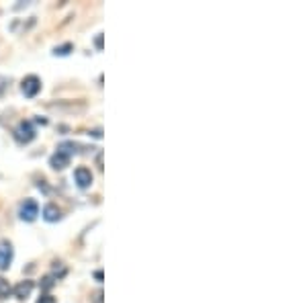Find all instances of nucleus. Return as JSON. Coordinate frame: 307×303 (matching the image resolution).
Segmentation results:
<instances>
[{"label":"nucleus","mask_w":307,"mask_h":303,"mask_svg":"<svg viewBox=\"0 0 307 303\" xmlns=\"http://www.w3.org/2000/svg\"><path fill=\"white\" fill-rule=\"evenodd\" d=\"M33 281H29V279H25V281H21L13 291H15V297L17 299H21V301H25L29 295H31V291H33Z\"/></svg>","instance_id":"0eeeda50"},{"label":"nucleus","mask_w":307,"mask_h":303,"mask_svg":"<svg viewBox=\"0 0 307 303\" xmlns=\"http://www.w3.org/2000/svg\"><path fill=\"white\" fill-rule=\"evenodd\" d=\"M58 152H64L66 156H72V154H76V152H78V143H74V141H64V143H60Z\"/></svg>","instance_id":"1a4fd4ad"},{"label":"nucleus","mask_w":307,"mask_h":303,"mask_svg":"<svg viewBox=\"0 0 307 303\" xmlns=\"http://www.w3.org/2000/svg\"><path fill=\"white\" fill-rule=\"evenodd\" d=\"M11 293H13V287H11V283H9L5 277H0V299L9 297Z\"/></svg>","instance_id":"9d476101"},{"label":"nucleus","mask_w":307,"mask_h":303,"mask_svg":"<svg viewBox=\"0 0 307 303\" xmlns=\"http://www.w3.org/2000/svg\"><path fill=\"white\" fill-rule=\"evenodd\" d=\"M94 45H96L98 49H102V35H100V33L96 35V39H94Z\"/></svg>","instance_id":"2eb2a0df"},{"label":"nucleus","mask_w":307,"mask_h":303,"mask_svg":"<svg viewBox=\"0 0 307 303\" xmlns=\"http://www.w3.org/2000/svg\"><path fill=\"white\" fill-rule=\"evenodd\" d=\"M15 256V250L11 242H0V271H7L13 262Z\"/></svg>","instance_id":"20e7f679"},{"label":"nucleus","mask_w":307,"mask_h":303,"mask_svg":"<svg viewBox=\"0 0 307 303\" xmlns=\"http://www.w3.org/2000/svg\"><path fill=\"white\" fill-rule=\"evenodd\" d=\"M35 135H37V131H35V127H33L31 121H21V123L17 125V129H15V139H17V143H21V145L31 143V141L35 139Z\"/></svg>","instance_id":"f257e3e1"},{"label":"nucleus","mask_w":307,"mask_h":303,"mask_svg":"<svg viewBox=\"0 0 307 303\" xmlns=\"http://www.w3.org/2000/svg\"><path fill=\"white\" fill-rule=\"evenodd\" d=\"M7 88H9V78L7 76H0V96L7 92Z\"/></svg>","instance_id":"ddd939ff"},{"label":"nucleus","mask_w":307,"mask_h":303,"mask_svg":"<svg viewBox=\"0 0 307 303\" xmlns=\"http://www.w3.org/2000/svg\"><path fill=\"white\" fill-rule=\"evenodd\" d=\"M54 283H56V277L47 275V277L41 281V287H43V289H51V287H54Z\"/></svg>","instance_id":"f8f14e48"},{"label":"nucleus","mask_w":307,"mask_h":303,"mask_svg":"<svg viewBox=\"0 0 307 303\" xmlns=\"http://www.w3.org/2000/svg\"><path fill=\"white\" fill-rule=\"evenodd\" d=\"M74 49V45L72 43H64V45H60V47H56L54 49V56H68L70 52Z\"/></svg>","instance_id":"9b49d317"},{"label":"nucleus","mask_w":307,"mask_h":303,"mask_svg":"<svg viewBox=\"0 0 307 303\" xmlns=\"http://www.w3.org/2000/svg\"><path fill=\"white\" fill-rule=\"evenodd\" d=\"M100 297H102V291H98V293L94 295V303H102V301H100Z\"/></svg>","instance_id":"dca6fc26"},{"label":"nucleus","mask_w":307,"mask_h":303,"mask_svg":"<svg viewBox=\"0 0 307 303\" xmlns=\"http://www.w3.org/2000/svg\"><path fill=\"white\" fill-rule=\"evenodd\" d=\"M37 303H56V299L54 297H51L49 293H43L39 299H37Z\"/></svg>","instance_id":"4468645a"},{"label":"nucleus","mask_w":307,"mask_h":303,"mask_svg":"<svg viewBox=\"0 0 307 303\" xmlns=\"http://www.w3.org/2000/svg\"><path fill=\"white\" fill-rule=\"evenodd\" d=\"M39 215V205H37V201L33 199H25L21 207H19V217L23 221H35V217Z\"/></svg>","instance_id":"f03ea898"},{"label":"nucleus","mask_w":307,"mask_h":303,"mask_svg":"<svg viewBox=\"0 0 307 303\" xmlns=\"http://www.w3.org/2000/svg\"><path fill=\"white\" fill-rule=\"evenodd\" d=\"M39 90H41V80L37 78V76H25L23 78V82H21V92L27 96V98H35L37 94H39Z\"/></svg>","instance_id":"7ed1b4c3"},{"label":"nucleus","mask_w":307,"mask_h":303,"mask_svg":"<svg viewBox=\"0 0 307 303\" xmlns=\"http://www.w3.org/2000/svg\"><path fill=\"white\" fill-rule=\"evenodd\" d=\"M43 219L45 221H49V223H56V221H60L62 219V209H58L56 205H45L43 207Z\"/></svg>","instance_id":"6e6552de"},{"label":"nucleus","mask_w":307,"mask_h":303,"mask_svg":"<svg viewBox=\"0 0 307 303\" xmlns=\"http://www.w3.org/2000/svg\"><path fill=\"white\" fill-rule=\"evenodd\" d=\"M94 279H96V281H102V273H100V271H96V273H94Z\"/></svg>","instance_id":"f3484780"},{"label":"nucleus","mask_w":307,"mask_h":303,"mask_svg":"<svg viewBox=\"0 0 307 303\" xmlns=\"http://www.w3.org/2000/svg\"><path fill=\"white\" fill-rule=\"evenodd\" d=\"M49 166L54 170H64L66 166H70V156H66L64 152H56V154L49 158Z\"/></svg>","instance_id":"423d86ee"},{"label":"nucleus","mask_w":307,"mask_h":303,"mask_svg":"<svg viewBox=\"0 0 307 303\" xmlns=\"http://www.w3.org/2000/svg\"><path fill=\"white\" fill-rule=\"evenodd\" d=\"M74 182H76L78 188L86 191V188L92 184V172H90L88 168H84V166H78V168L74 170Z\"/></svg>","instance_id":"39448f33"}]
</instances>
